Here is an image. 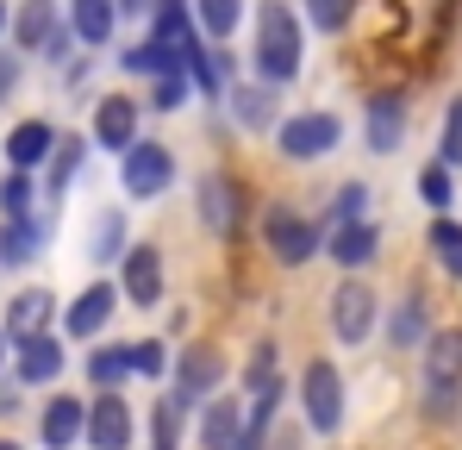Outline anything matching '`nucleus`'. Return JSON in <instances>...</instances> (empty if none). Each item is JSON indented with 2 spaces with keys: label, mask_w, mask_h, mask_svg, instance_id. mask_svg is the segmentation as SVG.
I'll return each instance as SVG.
<instances>
[{
  "label": "nucleus",
  "mask_w": 462,
  "mask_h": 450,
  "mask_svg": "<svg viewBox=\"0 0 462 450\" xmlns=\"http://www.w3.org/2000/svg\"><path fill=\"white\" fill-rule=\"evenodd\" d=\"M250 70L269 88H288L307 70V25L288 0H256V38H250Z\"/></svg>",
  "instance_id": "f257e3e1"
},
{
  "label": "nucleus",
  "mask_w": 462,
  "mask_h": 450,
  "mask_svg": "<svg viewBox=\"0 0 462 450\" xmlns=\"http://www.w3.org/2000/svg\"><path fill=\"white\" fill-rule=\"evenodd\" d=\"M425 419H457L462 413V325L431 332L425 344Z\"/></svg>",
  "instance_id": "f03ea898"
},
{
  "label": "nucleus",
  "mask_w": 462,
  "mask_h": 450,
  "mask_svg": "<svg viewBox=\"0 0 462 450\" xmlns=\"http://www.w3.org/2000/svg\"><path fill=\"white\" fill-rule=\"evenodd\" d=\"M263 244H269V257H275L282 269H307L312 257L325 250V231H319L300 207L269 201V207H263Z\"/></svg>",
  "instance_id": "7ed1b4c3"
},
{
  "label": "nucleus",
  "mask_w": 462,
  "mask_h": 450,
  "mask_svg": "<svg viewBox=\"0 0 462 450\" xmlns=\"http://www.w3.org/2000/svg\"><path fill=\"white\" fill-rule=\"evenodd\" d=\"M300 419L319 438H331L344 426V370L331 357H312L307 370H300Z\"/></svg>",
  "instance_id": "20e7f679"
},
{
  "label": "nucleus",
  "mask_w": 462,
  "mask_h": 450,
  "mask_svg": "<svg viewBox=\"0 0 462 450\" xmlns=\"http://www.w3.org/2000/svg\"><path fill=\"white\" fill-rule=\"evenodd\" d=\"M375 325H382V295H375L363 276H344V282L331 288V338L356 351V344L375 338Z\"/></svg>",
  "instance_id": "39448f33"
},
{
  "label": "nucleus",
  "mask_w": 462,
  "mask_h": 450,
  "mask_svg": "<svg viewBox=\"0 0 462 450\" xmlns=\"http://www.w3.org/2000/svg\"><path fill=\"white\" fill-rule=\"evenodd\" d=\"M337 145H344V119L325 113V107L294 113V119H275V150L288 163H319V156H331Z\"/></svg>",
  "instance_id": "423d86ee"
},
{
  "label": "nucleus",
  "mask_w": 462,
  "mask_h": 450,
  "mask_svg": "<svg viewBox=\"0 0 462 450\" xmlns=\"http://www.w3.org/2000/svg\"><path fill=\"white\" fill-rule=\"evenodd\" d=\"M119 182H125L132 201H162L175 188V150L151 145V138H132L119 150Z\"/></svg>",
  "instance_id": "0eeeda50"
},
{
  "label": "nucleus",
  "mask_w": 462,
  "mask_h": 450,
  "mask_svg": "<svg viewBox=\"0 0 462 450\" xmlns=\"http://www.w3.org/2000/svg\"><path fill=\"white\" fill-rule=\"evenodd\" d=\"M6 357H13V381L19 388H57L63 363H69V351L57 344V332H25V338L6 344Z\"/></svg>",
  "instance_id": "6e6552de"
},
{
  "label": "nucleus",
  "mask_w": 462,
  "mask_h": 450,
  "mask_svg": "<svg viewBox=\"0 0 462 450\" xmlns=\"http://www.w3.org/2000/svg\"><path fill=\"white\" fill-rule=\"evenodd\" d=\"M169 370H175V407L188 413V407H200L207 394H219V388H226L231 363L213 351V344H194V351H181Z\"/></svg>",
  "instance_id": "1a4fd4ad"
},
{
  "label": "nucleus",
  "mask_w": 462,
  "mask_h": 450,
  "mask_svg": "<svg viewBox=\"0 0 462 450\" xmlns=\"http://www.w3.org/2000/svg\"><path fill=\"white\" fill-rule=\"evenodd\" d=\"M81 445L88 450H132V407L119 388H100L81 413Z\"/></svg>",
  "instance_id": "9d476101"
},
{
  "label": "nucleus",
  "mask_w": 462,
  "mask_h": 450,
  "mask_svg": "<svg viewBox=\"0 0 462 450\" xmlns=\"http://www.w3.org/2000/svg\"><path fill=\"white\" fill-rule=\"evenodd\" d=\"M162 288H169L162 250H156V244H125V257H119V300L151 313L156 300H162Z\"/></svg>",
  "instance_id": "9b49d317"
},
{
  "label": "nucleus",
  "mask_w": 462,
  "mask_h": 450,
  "mask_svg": "<svg viewBox=\"0 0 462 450\" xmlns=\"http://www.w3.org/2000/svg\"><path fill=\"white\" fill-rule=\"evenodd\" d=\"M406 126H412V100H406L400 88L369 94V107H363V138H369L375 156H393V150L406 145Z\"/></svg>",
  "instance_id": "f8f14e48"
},
{
  "label": "nucleus",
  "mask_w": 462,
  "mask_h": 450,
  "mask_svg": "<svg viewBox=\"0 0 462 450\" xmlns=\"http://www.w3.org/2000/svg\"><path fill=\"white\" fill-rule=\"evenodd\" d=\"M244 182L226 175V169H213V175H200V225L213 231V238H231L237 225H244Z\"/></svg>",
  "instance_id": "ddd939ff"
},
{
  "label": "nucleus",
  "mask_w": 462,
  "mask_h": 450,
  "mask_svg": "<svg viewBox=\"0 0 462 450\" xmlns=\"http://www.w3.org/2000/svg\"><path fill=\"white\" fill-rule=\"evenodd\" d=\"M275 100H282V88H269V81H231L219 107H231L237 132H275V119H282Z\"/></svg>",
  "instance_id": "4468645a"
},
{
  "label": "nucleus",
  "mask_w": 462,
  "mask_h": 450,
  "mask_svg": "<svg viewBox=\"0 0 462 450\" xmlns=\"http://www.w3.org/2000/svg\"><path fill=\"white\" fill-rule=\"evenodd\" d=\"M132 138H138V100H132V94H100V100H94V126H88V145L119 156Z\"/></svg>",
  "instance_id": "2eb2a0df"
},
{
  "label": "nucleus",
  "mask_w": 462,
  "mask_h": 450,
  "mask_svg": "<svg viewBox=\"0 0 462 450\" xmlns=\"http://www.w3.org/2000/svg\"><path fill=\"white\" fill-rule=\"evenodd\" d=\"M181 70H188V81L219 107L226 100V88H231V70H237V57H231L226 44H213V38H194L188 44V57H181Z\"/></svg>",
  "instance_id": "dca6fc26"
},
{
  "label": "nucleus",
  "mask_w": 462,
  "mask_h": 450,
  "mask_svg": "<svg viewBox=\"0 0 462 450\" xmlns=\"http://www.w3.org/2000/svg\"><path fill=\"white\" fill-rule=\"evenodd\" d=\"M113 306H119V288L113 282H88L69 306H63V338H100L113 325Z\"/></svg>",
  "instance_id": "f3484780"
},
{
  "label": "nucleus",
  "mask_w": 462,
  "mask_h": 450,
  "mask_svg": "<svg viewBox=\"0 0 462 450\" xmlns=\"http://www.w3.org/2000/svg\"><path fill=\"white\" fill-rule=\"evenodd\" d=\"M63 32V13H57V0H19V13L6 19V38H13V51H25V57H44V44Z\"/></svg>",
  "instance_id": "a211bd4d"
},
{
  "label": "nucleus",
  "mask_w": 462,
  "mask_h": 450,
  "mask_svg": "<svg viewBox=\"0 0 462 450\" xmlns=\"http://www.w3.org/2000/svg\"><path fill=\"white\" fill-rule=\"evenodd\" d=\"M319 257H331L344 276H356V269H369L375 257H382V231L369 220H350V225H331V238H325V250Z\"/></svg>",
  "instance_id": "6ab92c4d"
},
{
  "label": "nucleus",
  "mask_w": 462,
  "mask_h": 450,
  "mask_svg": "<svg viewBox=\"0 0 462 450\" xmlns=\"http://www.w3.org/2000/svg\"><path fill=\"white\" fill-rule=\"evenodd\" d=\"M282 400H288V381H282V375H269V381L250 388V407H244V426H237V450H263L269 445V426H275Z\"/></svg>",
  "instance_id": "aec40b11"
},
{
  "label": "nucleus",
  "mask_w": 462,
  "mask_h": 450,
  "mask_svg": "<svg viewBox=\"0 0 462 450\" xmlns=\"http://www.w3.org/2000/svg\"><path fill=\"white\" fill-rule=\"evenodd\" d=\"M81 413H88V400H76V394H51L44 400V413H38V438H44V450H76L81 445Z\"/></svg>",
  "instance_id": "412c9836"
},
{
  "label": "nucleus",
  "mask_w": 462,
  "mask_h": 450,
  "mask_svg": "<svg viewBox=\"0 0 462 450\" xmlns=\"http://www.w3.org/2000/svg\"><path fill=\"white\" fill-rule=\"evenodd\" d=\"M44 238H51V220L44 213H25V220L0 225V269H25L44 257Z\"/></svg>",
  "instance_id": "4be33fe9"
},
{
  "label": "nucleus",
  "mask_w": 462,
  "mask_h": 450,
  "mask_svg": "<svg viewBox=\"0 0 462 450\" xmlns=\"http://www.w3.org/2000/svg\"><path fill=\"white\" fill-rule=\"evenodd\" d=\"M237 426H244V400L231 394H207L200 400V450H237Z\"/></svg>",
  "instance_id": "5701e85b"
},
{
  "label": "nucleus",
  "mask_w": 462,
  "mask_h": 450,
  "mask_svg": "<svg viewBox=\"0 0 462 450\" xmlns=\"http://www.w3.org/2000/svg\"><path fill=\"white\" fill-rule=\"evenodd\" d=\"M431 338V300L425 295H400L387 306V344L393 351H419Z\"/></svg>",
  "instance_id": "b1692460"
},
{
  "label": "nucleus",
  "mask_w": 462,
  "mask_h": 450,
  "mask_svg": "<svg viewBox=\"0 0 462 450\" xmlns=\"http://www.w3.org/2000/svg\"><path fill=\"white\" fill-rule=\"evenodd\" d=\"M51 145H57V126L51 119H19L13 132H6V169H44V156H51Z\"/></svg>",
  "instance_id": "393cba45"
},
{
  "label": "nucleus",
  "mask_w": 462,
  "mask_h": 450,
  "mask_svg": "<svg viewBox=\"0 0 462 450\" xmlns=\"http://www.w3.org/2000/svg\"><path fill=\"white\" fill-rule=\"evenodd\" d=\"M144 13H151V38L156 44H169V51L188 57V44L200 38V32H194V6H188V0H151Z\"/></svg>",
  "instance_id": "a878e982"
},
{
  "label": "nucleus",
  "mask_w": 462,
  "mask_h": 450,
  "mask_svg": "<svg viewBox=\"0 0 462 450\" xmlns=\"http://www.w3.org/2000/svg\"><path fill=\"white\" fill-rule=\"evenodd\" d=\"M69 32H76V44H113V32H119V0H69Z\"/></svg>",
  "instance_id": "bb28decb"
},
{
  "label": "nucleus",
  "mask_w": 462,
  "mask_h": 450,
  "mask_svg": "<svg viewBox=\"0 0 462 450\" xmlns=\"http://www.w3.org/2000/svg\"><path fill=\"white\" fill-rule=\"evenodd\" d=\"M51 319H57V295L51 288H25V295H13L6 306V338H25V332H51Z\"/></svg>",
  "instance_id": "cd10ccee"
},
{
  "label": "nucleus",
  "mask_w": 462,
  "mask_h": 450,
  "mask_svg": "<svg viewBox=\"0 0 462 450\" xmlns=\"http://www.w3.org/2000/svg\"><path fill=\"white\" fill-rule=\"evenodd\" d=\"M81 163H88V138L57 132V145H51V156H44V194H51V201H63V188L76 182Z\"/></svg>",
  "instance_id": "c85d7f7f"
},
{
  "label": "nucleus",
  "mask_w": 462,
  "mask_h": 450,
  "mask_svg": "<svg viewBox=\"0 0 462 450\" xmlns=\"http://www.w3.org/2000/svg\"><path fill=\"white\" fill-rule=\"evenodd\" d=\"M188 6H194V32L213 38V44H226L244 25V0H188Z\"/></svg>",
  "instance_id": "c756f323"
},
{
  "label": "nucleus",
  "mask_w": 462,
  "mask_h": 450,
  "mask_svg": "<svg viewBox=\"0 0 462 450\" xmlns=\"http://www.w3.org/2000/svg\"><path fill=\"white\" fill-rule=\"evenodd\" d=\"M88 257H94V263H119V257H125V213H119V207L94 213V231H88Z\"/></svg>",
  "instance_id": "7c9ffc66"
},
{
  "label": "nucleus",
  "mask_w": 462,
  "mask_h": 450,
  "mask_svg": "<svg viewBox=\"0 0 462 450\" xmlns=\"http://www.w3.org/2000/svg\"><path fill=\"white\" fill-rule=\"evenodd\" d=\"M425 238H431V257L444 263V276H457V282H462V225L450 220V213H438Z\"/></svg>",
  "instance_id": "2f4dec72"
},
{
  "label": "nucleus",
  "mask_w": 462,
  "mask_h": 450,
  "mask_svg": "<svg viewBox=\"0 0 462 450\" xmlns=\"http://www.w3.org/2000/svg\"><path fill=\"white\" fill-rule=\"evenodd\" d=\"M88 381H94V388H119V381H132V357H125V344H100V351H88Z\"/></svg>",
  "instance_id": "473e14b6"
},
{
  "label": "nucleus",
  "mask_w": 462,
  "mask_h": 450,
  "mask_svg": "<svg viewBox=\"0 0 462 450\" xmlns=\"http://www.w3.org/2000/svg\"><path fill=\"white\" fill-rule=\"evenodd\" d=\"M419 201H425L431 213H450V207H457V182H450L444 163H425V169H419Z\"/></svg>",
  "instance_id": "72a5a7b5"
},
{
  "label": "nucleus",
  "mask_w": 462,
  "mask_h": 450,
  "mask_svg": "<svg viewBox=\"0 0 462 450\" xmlns=\"http://www.w3.org/2000/svg\"><path fill=\"white\" fill-rule=\"evenodd\" d=\"M32 201H38L32 175H25V169H6V175H0V220H25Z\"/></svg>",
  "instance_id": "f704fd0d"
},
{
  "label": "nucleus",
  "mask_w": 462,
  "mask_h": 450,
  "mask_svg": "<svg viewBox=\"0 0 462 450\" xmlns=\"http://www.w3.org/2000/svg\"><path fill=\"white\" fill-rule=\"evenodd\" d=\"M125 357H132V375H144V381H162L169 363H175L162 338H138V344H125Z\"/></svg>",
  "instance_id": "c9c22d12"
},
{
  "label": "nucleus",
  "mask_w": 462,
  "mask_h": 450,
  "mask_svg": "<svg viewBox=\"0 0 462 450\" xmlns=\"http://www.w3.org/2000/svg\"><path fill=\"white\" fill-rule=\"evenodd\" d=\"M188 94H194V81H188L181 70H169V75H151V100H144V107H156V113H181Z\"/></svg>",
  "instance_id": "e433bc0d"
},
{
  "label": "nucleus",
  "mask_w": 462,
  "mask_h": 450,
  "mask_svg": "<svg viewBox=\"0 0 462 450\" xmlns=\"http://www.w3.org/2000/svg\"><path fill=\"white\" fill-rule=\"evenodd\" d=\"M350 19H356V0H307V25L325 38H337Z\"/></svg>",
  "instance_id": "4c0bfd02"
},
{
  "label": "nucleus",
  "mask_w": 462,
  "mask_h": 450,
  "mask_svg": "<svg viewBox=\"0 0 462 450\" xmlns=\"http://www.w3.org/2000/svg\"><path fill=\"white\" fill-rule=\"evenodd\" d=\"M175 445H181V407H175V394H169V400L151 407V450H175Z\"/></svg>",
  "instance_id": "58836bf2"
},
{
  "label": "nucleus",
  "mask_w": 462,
  "mask_h": 450,
  "mask_svg": "<svg viewBox=\"0 0 462 450\" xmlns=\"http://www.w3.org/2000/svg\"><path fill=\"white\" fill-rule=\"evenodd\" d=\"M438 163L444 169H457L462 163V94L444 107V132H438Z\"/></svg>",
  "instance_id": "ea45409f"
},
{
  "label": "nucleus",
  "mask_w": 462,
  "mask_h": 450,
  "mask_svg": "<svg viewBox=\"0 0 462 450\" xmlns=\"http://www.w3.org/2000/svg\"><path fill=\"white\" fill-rule=\"evenodd\" d=\"M350 220H369V182H344V188H337L331 225H350Z\"/></svg>",
  "instance_id": "a19ab883"
},
{
  "label": "nucleus",
  "mask_w": 462,
  "mask_h": 450,
  "mask_svg": "<svg viewBox=\"0 0 462 450\" xmlns=\"http://www.w3.org/2000/svg\"><path fill=\"white\" fill-rule=\"evenodd\" d=\"M275 351H282L275 338H263V344L250 351V363H244V388H256V381H269V375H275Z\"/></svg>",
  "instance_id": "79ce46f5"
},
{
  "label": "nucleus",
  "mask_w": 462,
  "mask_h": 450,
  "mask_svg": "<svg viewBox=\"0 0 462 450\" xmlns=\"http://www.w3.org/2000/svg\"><path fill=\"white\" fill-rule=\"evenodd\" d=\"M19 407H25V388L19 381H0V419H13Z\"/></svg>",
  "instance_id": "37998d69"
},
{
  "label": "nucleus",
  "mask_w": 462,
  "mask_h": 450,
  "mask_svg": "<svg viewBox=\"0 0 462 450\" xmlns=\"http://www.w3.org/2000/svg\"><path fill=\"white\" fill-rule=\"evenodd\" d=\"M13 88H19V57H13V51H0V100H6Z\"/></svg>",
  "instance_id": "c03bdc74"
},
{
  "label": "nucleus",
  "mask_w": 462,
  "mask_h": 450,
  "mask_svg": "<svg viewBox=\"0 0 462 450\" xmlns=\"http://www.w3.org/2000/svg\"><path fill=\"white\" fill-rule=\"evenodd\" d=\"M144 6H151V0H119V13H144Z\"/></svg>",
  "instance_id": "a18cd8bd"
},
{
  "label": "nucleus",
  "mask_w": 462,
  "mask_h": 450,
  "mask_svg": "<svg viewBox=\"0 0 462 450\" xmlns=\"http://www.w3.org/2000/svg\"><path fill=\"white\" fill-rule=\"evenodd\" d=\"M6 344H13V338H6V325H0V370H6Z\"/></svg>",
  "instance_id": "49530a36"
},
{
  "label": "nucleus",
  "mask_w": 462,
  "mask_h": 450,
  "mask_svg": "<svg viewBox=\"0 0 462 450\" xmlns=\"http://www.w3.org/2000/svg\"><path fill=\"white\" fill-rule=\"evenodd\" d=\"M0 38H6V0H0Z\"/></svg>",
  "instance_id": "de8ad7c7"
},
{
  "label": "nucleus",
  "mask_w": 462,
  "mask_h": 450,
  "mask_svg": "<svg viewBox=\"0 0 462 450\" xmlns=\"http://www.w3.org/2000/svg\"><path fill=\"white\" fill-rule=\"evenodd\" d=\"M0 450H19V445H13V438H0Z\"/></svg>",
  "instance_id": "09e8293b"
}]
</instances>
